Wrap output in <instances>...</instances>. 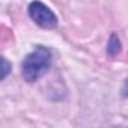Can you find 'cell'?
Returning <instances> with one entry per match:
<instances>
[{
    "label": "cell",
    "instance_id": "3",
    "mask_svg": "<svg viewBox=\"0 0 128 128\" xmlns=\"http://www.w3.org/2000/svg\"><path fill=\"white\" fill-rule=\"evenodd\" d=\"M119 51H120V41H119L118 36L113 33V35L110 36V39H108V44H107V53H108V56L114 57V56L119 54Z\"/></svg>",
    "mask_w": 128,
    "mask_h": 128
},
{
    "label": "cell",
    "instance_id": "5",
    "mask_svg": "<svg viewBox=\"0 0 128 128\" xmlns=\"http://www.w3.org/2000/svg\"><path fill=\"white\" fill-rule=\"evenodd\" d=\"M122 95H124V96H128V77H126V80H125V83H124V88H122Z\"/></svg>",
    "mask_w": 128,
    "mask_h": 128
},
{
    "label": "cell",
    "instance_id": "2",
    "mask_svg": "<svg viewBox=\"0 0 128 128\" xmlns=\"http://www.w3.org/2000/svg\"><path fill=\"white\" fill-rule=\"evenodd\" d=\"M29 15L38 26L44 29H54L57 26V17L42 2H32L29 5Z\"/></svg>",
    "mask_w": 128,
    "mask_h": 128
},
{
    "label": "cell",
    "instance_id": "1",
    "mask_svg": "<svg viewBox=\"0 0 128 128\" xmlns=\"http://www.w3.org/2000/svg\"><path fill=\"white\" fill-rule=\"evenodd\" d=\"M51 65V53L45 47H36L32 53H29L23 62L21 74L26 82L32 83L42 77Z\"/></svg>",
    "mask_w": 128,
    "mask_h": 128
},
{
    "label": "cell",
    "instance_id": "4",
    "mask_svg": "<svg viewBox=\"0 0 128 128\" xmlns=\"http://www.w3.org/2000/svg\"><path fill=\"white\" fill-rule=\"evenodd\" d=\"M9 68H11L9 62L3 57V59H2V80L6 78V76H8V72H9Z\"/></svg>",
    "mask_w": 128,
    "mask_h": 128
}]
</instances>
